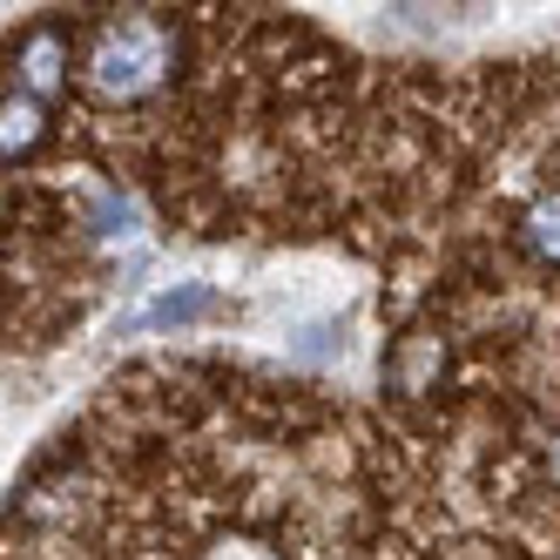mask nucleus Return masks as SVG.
<instances>
[{"label": "nucleus", "mask_w": 560, "mask_h": 560, "mask_svg": "<svg viewBox=\"0 0 560 560\" xmlns=\"http://www.w3.org/2000/svg\"><path fill=\"white\" fill-rule=\"evenodd\" d=\"M203 311H210V291H170L149 317H155V325H183V317H203Z\"/></svg>", "instance_id": "obj_1"}, {"label": "nucleus", "mask_w": 560, "mask_h": 560, "mask_svg": "<svg viewBox=\"0 0 560 560\" xmlns=\"http://www.w3.org/2000/svg\"><path fill=\"white\" fill-rule=\"evenodd\" d=\"M27 82L34 89L55 82V34H34V42H27Z\"/></svg>", "instance_id": "obj_2"}]
</instances>
